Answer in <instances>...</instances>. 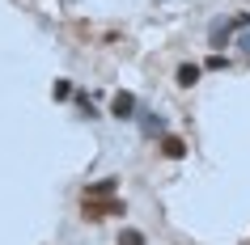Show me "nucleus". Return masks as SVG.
<instances>
[{
    "label": "nucleus",
    "mask_w": 250,
    "mask_h": 245,
    "mask_svg": "<svg viewBox=\"0 0 250 245\" xmlns=\"http://www.w3.org/2000/svg\"><path fill=\"white\" fill-rule=\"evenodd\" d=\"M199 76H204V64H195V59H183V64L174 68V85L178 89H195Z\"/></svg>",
    "instance_id": "5"
},
{
    "label": "nucleus",
    "mask_w": 250,
    "mask_h": 245,
    "mask_svg": "<svg viewBox=\"0 0 250 245\" xmlns=\"http://www.w3.org/2000/svg\"><path fill=\"white\" fill-rule=\"evenodd\" d=\"M140 135L145 140H161V135H170V118L166 114H153V110H140Z\"/></svg>",
    "instance_id": "4"
},
{
    "label": "nucleus",
    "mask_w": 250,
    "mask_h": 245,
    "mask_svg": "<svg viewBox=\"0 0 250 245\" xmlns=\"http://www.w3.org/2000/svg\"><path fill=\"white\" fill-rule=\"evenodd\" d=\"M229 64H233V59H229V55H225V51H212L208 59H204V72H225V68H229Z\"/></svg>",
    "instance_id": "9"
},
{
    "label": "nucleus",
    "mask_w": 250,
    "mask_h": 245,
    "mask_svg": "<svg viewBox=\"0 0 250 245\" xmlns=\"http://www.w3.org/2000/svg\"><path fill=\"white\" fill-rule=\"evenodd\" d=\"M157 4H166V0H157Z\"/></svg>",
    "instance_id": "12"
},
{
    "label": "nucleus",
    "mask_w": 250,
    "mask_h": 245,
    "mask_svg": "<svg viewBox=\"0 0 250 245\" xmlns=\"http://www.w3.org/2000/svg\"><path fill=\"white\" fill-rule=\"evenodd\" d=\"M110 118H119V123H136L140 118V102H136V93L119 89L115 97H110V110H106Z\"/></svg>",
    "instance_id": "2"
},
{
    "label": "nucleus",
    "mask_w": 250,
    "mask_h": 245,
    "mask_svg": "<svg viewBox=\"0 0 250 245\" xmlns=\"http://www.w3.org/2000/svg\"><path fill=\"white\" fill-rule=\"evenodd\" d=\"M233 42H237V51H246V55H250V26H242V30H237V34H233Z\"/></svg>",
    "instance_id": "11"
},
{
    "label": "nucleus",
    "mask_w": 250,
    "mask_h": 245,
    "mask_svg": "<svg viewBox=\"0 0 250 245\" xmlns=\"http://www.w3.org/2000/svg\"><path fill=\"white\" fill-rule=\"evenodd\" d=\"M115 245H148V237H145L140 228H123V232H119V241H115Z\"/></svg>",
    "instance_id": "10"
},
{
    "label": "nucleus",
    "mask_w": 250,
    "mask_h": 245,
    "mask_svg": "<svg viewBox=\"0 0 250 245\" xmlns=\"http://www.w3.org/2000/svg\"><path fill=\"white\" fill-rule=\"evenodd\" d=\"M233 17H212L208 21V47L212 51H225V47H229V42H233Z\"/></svg>",
    "instance_id": "3"
},
{
    "label": "nucleus",
    "mask_w": 250,
    "mask_h": 245,
    "mask_svg": "<svg viewBox=\"0 0 250 245\" xmlns=\"http://www.w3.org/2000/svg\"><path fill=\"white\" fill-rule=\"evenodd\" d=\"M157 152L166 156V161H183V156L191 152V148H187V140H183V135H174V131H170V135H161V140H157Z\"/></svg>",
    "instance_id": "6"
},
{
    "label": "nucleus",
    "mask_w": 250,
    "mask_h": 245,
    "mask_svg": "<svg viewBox=\"0 0 250 245\" xmlns=\"http://www.w3.org/2000/svg\"><path fill=\"white\" fill-rule=\"evenodd\" d=\"M119 194V178H98L85 186V199H115Z\"/></svg>",
    "instance_id": "7"
},
{
    "label": "nucleus",
    "mask_w": 250,
    "mask_h": 245,
    "mask_svg": "<svg viewBox=\"0 0 250 245\" xmlns=\"http://www.w3.org/2000/svg\"><path fill=\"white\" fill-rule=\"evenodd\" d=\"M127 211V203L123 199H81V216L85 220H102V216H123Z\"/></svg>",
    "instance_id": "1"
},
{
    "label": "nucleus",
    "mask_w": 250,
    "mask_h": 245,
    "mask_svg": "<svg viewBox=\"0 0 250 245\" xmlns=\"http://www.w3.org/2000/svg\"><path fill=\"white\" fill-rule=\"evenodd\" d=\"M51 97H55V102H72V97H77V85H72L68 76H55V85H51Z\"/></svg>",
    "instance_id": "8"
}]
</instances>
